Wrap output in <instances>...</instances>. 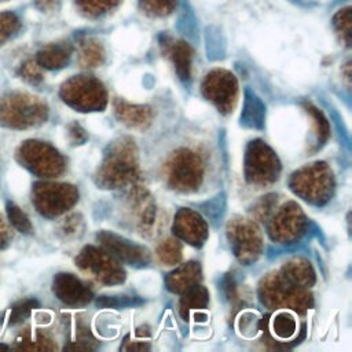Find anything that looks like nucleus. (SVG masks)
<instances>
[{
  "label": "nucleus",
  "instance_id": "f257e3e1",
  "mask_svg": "<svg viewBox=\"0 0 352 352\" xmlns=\"http://www.w3.org/2000/svg\"><path fill=\"white\" fill-rule=\"evenodd\" d=\"M139 177L138 151L133 140L120 138L109 144L95 182L102 188H118L133 183Z\"/></svg>",
  "mask_w": 352,
  "mask_h": 352
},
{
  "label": "nucleus",
  "instance_id": "f03ea898",
  "mask_svg": "<svg viewBox=\"0 0 352 352\" xmlns=\"http://www.w3.org/2000/svg\"><path fill=\"white\" fill-rule=\"evenodd\" d=\"M48 118V106L37 96L10 92L0 98V126L28 129L41 125Z\"/></svg>",
  "mask_w": 352,
  "mask_h": 352
},
{
  "label": "nucleus",
  "instance_id": "7ed1b4c3",
  "mask_svg": "<svg viewBox=\"0 0 352 352\" xmlns=\"http://www.w3.org/2000/svg\"><path fill=\"white\" fill-rule=\"evenodd\" d=\"M289 186L304 201L323 206L334 192V176L326 162H315L296 170L290 176Z\"/></svg>",
  "mask_w": 352,
  "mask_h": 352
},
{
  "label": "nucleus",
  "instance_id": "20e7f679",
  "mask_svg": "<svg viewBox=\"0 0 352 352\" xmlns=\"http://www.w3.org/2000/svg\"><path fill=\"white\" fill-rule=\"evenodd\" d=\"M258 296L261 302L272 309L289 308L304 314L314 305L312 296L305 289L287 282L279 271L271 272L261 279L258 285Z\"/></svg>",
  "mask_w": 352,
  "mask_h": 352
},
{
  "label": "nucleus",
  "instance_id": "39448f33",
  "mask_svg": "<svg viewBox=\"0 0 352 352\" xmlns=\"http://www.w3.org/2000/svg\"><path fill=\"white\" fill-rule=\"evenodd\" d=\"M16 161L38 177H56L63 173L66 162L62 154L47 142L25 140L15 153Z\"/></svg>",
  "mask_w": 352,
  "mask_h": 352
},
{
  "label": "nucleus",
  "instance_id": "423d86ee",
  "mask_svg": "<svg viewBox=\"0 0 352 352\" xmlns=\"http://www.w3.org/2000/svg\"><path fill=\"white\" fill-rule=\"evenodd\" d=\"M59 95L62 100L78 111H102L107 104L104 85L94 76H74L65 81Z\"/></svg>",
  "mask_w": 352,
  "mask_h": 352
},
{
  "label": "nucleus",
  "instance_id": "0eeeda50",
  "mask_svg": "<svg viewBox=\"0 0 352 352\" xmlns=\"http://www.w3.org/2000/svg\"><path fill=\"white\" fill-rule=\"evenodd\" d=\"M164 173L170 188L183 192L195 191L204 179V162L192 150L180 148L169 157Z\"/></svg>",
  "mask_w": 352,
  "mask_h": 352
},
{
  "label": "nucleus",
  "instance_id": "6e6552de",
  "mask_svg": "<svg viewBox=\"0 0 352 352\" xmlns=\"http://www.w3.org/2000/svg\"><path fill=\"white\" fill-rule=\"evenodd\" d=\"M245 179L254 186H267L278 180L280 162L275 151L263 140H252L245 153Z\"/></svg>",
  "mask_w": 352,
  "mask_h": 352
},
{
  "label": "nucleus",
  "instance_id": "1a4fd4ad",
  "mask_svg": "<svg viewBox=\"0 0 352 352\" xmlns=\"http://www.w3.org/2000/svg\"><path fill=\"white\" fill-rule=\"evenodd\" d=\"M78 201V191L67 183L38 182L33 184L32 202L36 210L48 219H54L69 210Z\"/></svg>",
  "mask_w": 352,
  "mask_h": 352
},
{
  "label": "nucleus",
  "instance_id": "9d476101",
  "mask_svg": "<svg viewBox=\"0 0 352 352\" xmlns=\"http://www.w3.org/2000/svg\"><path fill=\"white\" fill-rule=\"evenodd\" d=\"M76 265L82 272L104 285H117L125 279V271L120 261L106 249H100L92 245L81 249L76 257Z\"/></svg>",
  "mask_w": 352,
  "mask_h": 352
},
{
  "label": "nucleus",
  "instance_id": "9b49d317",
  "mask_svg": "<svg viewBox=\"0 0 352 352\" xmlns=\"http://www.w3.org/2000/svg\"><path fill=\"white\" fill-rule=\"evenodd\" d=\"M227 238L235 257L245 265L254 263L263 252V239L252 220L235 217L227 226Z\"/></svg>",
  "mask_w": 352,
  "mask_h": 352
},
{
  "label": "nucleus",
  "instance_id": "f8f14e48",
  "mask_svg": "<svg viewBox=\"0 0 352 352\" xmlns=\"http://www.w3.org/2000/svg\"><path fill=\"white\" fill-rule=\"evenodd\" d=\"M309 221L296 202L279 208L268 224V235L278 243L297 242L308 230Z\"/></svg>",
  "mask_w": 352,
  "mask_h": 352
},
{
  "label": "nucleus",
  "instance_id": "ddd939ff",
  "mask_svg": "<svg viewBox=\"0 0 352 352\" xmlns=\"http://www.w3.org/2000/svg\"><path fill=\"white\" fill-rule=\"evenodd\" d=\"M204 96L210 100L220 113L232 111L238 99V81L235 76L224 69L209 72L201 85Z\"/></svg>",
  "mask_w": 352,
  "mask_h": 352
},
{
  "label": "nucleus",
  "instance_id": "4468645a",
  "mask_svg": "<svg viewBox=\"0 0 352 352\" xmlns=\"http://www.w3.org/2000/svg\"><path fill=\"white\" fill-rule=\"evenodd\" d=\"M96 239L118 261L136 268L146 267L150 263V252L144 246L133 243L111 231H100Z\"/></svg>",
  "mask_w": 352,
  "mask_h": 352
},
{
  "label": "nucleus",
  "instance_id": "2eb2a0df",
  "mask_svg": "<svg viewBox=\"0 0 352 352\" xmlns=\"http://www.w3.org/2000/svg\"><path fill=\"white\" fill-rule=\"evenodd\" d=\"M124 208L129 221L143 234L155 221V202L142 186H133L125 195Z\"/></svg>",
  "mask_w": 352,
  "mask_h": 352
},
{
  "label": "nucleus",
  "instance_id": "dca6fc26",
  "mask_svg": "<svg viewBox=\"0 0 352 352\" xmlns=\"http://www.w3.org/2000/svg\"><path fill=\"white\" fill-rule=\"evenodd\" d=\"M172 230L179 239H183L195 248L202 246L208 238L206 221L198 212L188 208L179 209Z\"/></svg>",
  "mask_w": 352,
  "mask_h": 352
},
{
  "label": "nucleus",
  "instance_id": "f3484780",
  "mask_svg": "<svg viewBox=\"0 0 352 352\" xmlns=\"http://www.w3.org/2000/svg\"><path fill=\"white\" fill-rule=\"evenodd\" d=\"M52 292L59 301L69 307H84L94 296L88 285L69 272H59L54 276Z\"/></svg>",
  "mask_w": 352,
  "mask_h": 352
},
{
  "label": "nucleus",
  "instance_id": "a211bd4d",
  "mask_svg": "<svg viewBox=\"0 0 352 352\" xmlns=\"http://www.w3.org/2000/svg\"><path fill=\"white\" fill-rule=\"evenodd\" d=\"M114 113L120 122L136 129L147 128L153 118V111L148 106L131 104L121 99L114 100Z\"/></svg>",
  "mask_w": 352,
  "mask_h": 352
},
{
  "label": "nucleus",
  "instance_id": "6ab92c4d",
  "mask_svg": "<svg viewBox=\"0 0 352 352\" xmlns=\"http://www.w3.org/2000/svg\"><path fill=\"white\" fill-rule=\"evenodd\" d=\"M201 280V265L197 261H188L172 271L166 279V287L172 293H183L191 286L199 283Z\"/></svg>",
  "mask_w": 352,
  "mask_h": 352
},
{
  "label": "nucleus",
  "instance_id": "aec40b11",
  "mask_svg": "<svg viewBox=\"0 0 352 352\" xmlns=\"http://www.w3.org/2000/svg\"><path fill=\"white\" fill-rule=\"evenodd\" d=\"M72 52L73 48L69 43H52L43 47L36 54V62L40 67L48 70H59L69 63Z\"/></svg>",
  "mask_w": 352,
  "mask_h": 352
},
{
  "label": "nucleus",
  "instance_id": "412c9836",
  "mask_svg": "<svg viewBox=\"0 0 352 352\" xmlns=\"http://www.w3.org/2000/svg\"><path fill=\"white\" fill-rule=\"evenodd\" d=\"M165 52L172 59L175 70L182 81L190 80L192 50L183 40H165Z\"/></svg>",
  "mask_w": 352,
  "mask_h": 352
},
{
  "label": "nucleus",
  "instance_id": "4be33fe9",
  "mask_svg": "<svg viewBox=\"0 0 352 352\" xmlns=\"http://www.w3.org/2000/svg\"><path fill=\"white\" fill-rule=\"evenodd\" d=\"M279 274L292 285L297 287H311L315 283V271L309 261L304 258H296L286 263L280 270Z\"/></svg>",
  "mask_w": 352,
  "mask_h": 352
},
{
  "label": "nucleus",
  "instance_id": "5701e85b",
  "mask_svg": "<svg viewBox=\"0 0 352 352\" xmlns=\"http://www.w3.org/2000/svg\"><path fill=\"white\" fill-rule=\"evenodd\" d=\"M260 329L263 331H270L278 340L286 341L296 334L297 323L292 314L280 311L272 316L263 318V320L260 322Z\"/></svg>",
  "mask_w": 352,
  "mask_h": 352
},
{
  "label": "nucleus",
  "instance_id": "b1692460",
  "mask_svg": "<svg viewBox=\"0 0 352 352\" xmlns=\"http://www.w3.org/2000/svg\"><path fill=\"white\" fill-rule=\"evenodd\" d=\"M265 122V106L253 92H245L241 125L250 129H263Z\"/></svg>",
  "mask_w": 352,
  "mask_h": 352
},
{
  "label": "nucleus",
  "instance_id": "393cba45",
  "mask_svg": "<svg viewBox=\"0 0 352 352\" xmlns=\"http://www.w3.org/2000/svg\"><path fill=\"white\" fill-rule=\"evenodd\" d=\"M15 349H30V351H55L56 344L51 338L50 334H47L43 330H32L26 329L15 337L14 341Z\"/></svg>",
  "mask_w": 352,
  "mask_h": 352
},
{
  "label": "nucleus",
  "instance_id": "a878e982",
  "mask_svg": "<svg viewBox=\"0 0 352 352\" xmlns=\"http://www.w3.org/2000/svg\"><path fill=\"white\" fill-rule=\"evenodd\" d=\"M182 294H183V296H182V298H180V305H179V308H180V315H182L183 319H186V320L188 319V315H190L191 311H195V309L201 311V309H204V308L208 305V302H209V293H208V290H206L202 285H199V283L191 286L190 289H187V290L183 292Z\"/></svg>",
  "mask_w": 352,
  "mask_h": 352
},
{
  "label": "nucleus",
  "instance_id": "bb28decb",
  "mask_svg": "<svg viewBox=\"0 0 352 352\" xmlns=\"http://www.w3.org/2000/svg\"><path fill=\"white\" fill-rule=\"evenodd\" d=\"M104 60V50L103 45L92 37L82 38L78 45V63L81 67L92 69L98 67Z\"/></svg>",
  "mask_w": 352,
  "mask_h": 352
},
{
  "label": "nucleus",
  "instance_id": "cd10ccee",
  "mask_svg": "<svg viewBox=\"0 0 352 352\" xmlns=\"http://www.w3.org/2000/svg\"><path fill=\"white\" fill-rule=\"evenodd\" d=\"M302 106H304V110L308 113V116L312 120V129H314V133L316 138V148H320L327 142L329 135H330L329 121L322 114V111L318 110V107H315L312 103L305 102Z\"/></svg>",
  "mask_w": 352,
  "mask_h": 352
},
{
  "label": "nucleus",
  "instance_id": "c85d7f7f",
  "mask_svg": "<svg viewBox=\"0 0 352 352\" xmlns=\"http://www.w3.org/2000/svg\"><path fill=\"white\" fill-rule=\"evenodd\" d=\"M121 0H76L78 11L87 18H99L113 11Z\"/></svg>",
  "mask_w": 352,
  "mask_h": 352
},
{
  "label": "nucleus",
  "instance_id": "c756f323",
  "mask_svg": "<svg viewBox=\"0 0 352 352\" xmlns=\"http://www.w3.org/2000/svg\"><path fill=\"white\" fill-rule=\"evenodd\" d=\"M157 257L164 265H176L182 260V245L177 239H164L157 246Z\"/></svg>",
  "mask_w": 352,
  "mask_h": 352
},
{
  "label": "nucleus",
  "instance_id": "7c9ffc66",
  "mask_svg": "<svg viewBox=\"0 0 352 352\" xmlns=\"http://www.w3.org/2000/svg\"><path fill=\"white\" fill-rule=\"evenodd\" d=\"M6 213L11 226L21 234H32L33 226L28 217V214L12 201L6 202Z\"/></svg>",
  "mask_w": 352,
  "mask_h": 352
},
{
  "label": "nucleus",
  "instance_id": "2f4dec72",
  "mask_svg": "<svg viewBox=\"0 0 352 352\" xmlns=\"http://www.w3.org/2000/svg\"><path fill=\"white\" fill-rule=\"evenodd\" d=\"M38 307H40V302L34 298H25L15 302L8 311V319H7L8 326H16L22 323L30 316L32 311Z\"/></svg>",
  "mask_w": 352,
  "mask_h": 352
},
{
  "label": "nucleus",
  "instance_id": "473e14b6",
  "mask_svg": "<svg viewBox=\"0 0 352 352\" xmlns=\"http://www.w3.org/2000/svg\"><path fill=\"white\" fill-rule=\"evenodd\" d=\"M144 301L132 294H118V296H99L96 298V305L102 308H128V307H138L142 305Z\"/></svg>",
  "mask_w": 352,
  "mask_h": 352
},
{
  "label": "nucleus",
  "instance_id": "72a5a7b5",
  "mask_svg": "<svg viewBox=\"0 0 352 352\" xmlns=\"http://www.w3.org/2000/svg\"><path fill=\"white\" fill-rule=\"evenodd\" d=\"M176 1L177 0H139V7L148 16L162 18L173 11Z\"/></svg>",
  "mask_w": 352,
  "mask_h": 352
},
{
  "label": "nucleus",
  "instance_id": "f704fd0d",
  "mask_svg": "<svg viewBox=\"0 0 352 352\" xmlns=\"http://www.w3.org/2000/svg\"><path fill=\"white\" fill-rule=\"evenodd\" d=\"M333 25L346 45H351L352 37V15L351 7L341 8L333 18Z\"/></svg>",
  "mask_w": 352,
  "mask_h": 352
},
{
  "label": "nucleus",
  "instance_id": "c9c22d12",
  "mask_svg": "<svg viewBox=\"0 0 352 352\" xmlns=\"http://www.w3.org/2000/svg\"><path fill=\"white\" fill-rule=\"evenodd\" d=\"M59 231H60V234H62L65 238H76V236L81 235L82 231H84V221H82L81 214L73 213V214L67 216V217L60 223Z\"/></svg>",
  "mask_w": 352,
  "mask_h": 352
},
{
  "label": "nucleus",
  "instance_id": "e433bc0d",
  "mask_svg": "<svg viewBox=\"0 0 352 352\" xmlns=\"http://www.w3.org/2000/svg\"><path fill=\"white\" fill-rule=\"evenodd\" d=\"M19 29V19L11 12L0 14V44L12 37Z\"/></svg>",
  "mask_w": 352,
  "mask_h": 352
},
{
  "label": "nucleus",
  "instance_id": "4c0bfd02",
  "mask_svg": "<svg viewBox=\"0 0 352 352\" xmlns=\"http://www.w3.org/2000/svg\"><path fill=\"white\" fill-rule=\"evenodd\" d=\"M19 74L25 81H28L30 84H38L43 80L41 67L38 66V63L36 60L23 62L19 67Z\"/></svg>",
  "mask_w": 352,
  "mask_h": 352
},
{
  "label": "nucleus",
  "instance_id": "58836bf2",
  "mask_svg": "<svg viewBox=\"0 0 352 352\" xmlns=\"http://www.w3.org/2000/svg\"><path fill=\"white\" fill-rule=\"evenodd\" d=\"M275 205H276V194H268L263 197L261 201L254 206L253 213L258 220L264 221L272 214Z\"/></svg>",
  "mask_w": 352,
  "mask_h": 352
},
{
  "label": "nucleus",
  "instance_id": "ea45409f",
  "mask_svg": "<svg viewBox=\"0 0 352 352\" xmlns=\"http://www.w3.org/2000/svg\"><path fill=\"white\" fill-rule=\"evenodd\" d=\"M67 135H69L70 143L74 144V146L84 144L88 139V135H87L85 129L77 122H72V124L67 125Z\"/></svg>",
  "mask_w": 352,
  "mask_h": 352
},
{
  "label": "nucleus",
  "instance_id": "a19ab883",
  "mask_svg": "<svg viewBox=\"0 0 352 352\" xmlns=\"http://www.w3.org/2000/svg\"><path fill=\"white\" fill-rule=\"evenodd\" d=\"M10 241H11V230L6 223V220L3 219V216L0 214V250L7 248Z\"/></svg>",
  "mask_w": 352,
  "mask_h": 352
},
{
  "label": "nucleus",
  "instance_id": "79ce46f5",
  "mask_svg": "<svg viewBox=\"0 0 352 352\" xmlns=\"http://www.w3.org/2000/svg\"><path fill=\"white\" fill-rule=\"evenodd\" d=\"M37 8L43 11H54L58 8L60 0H34Z\"/></svg>",
  "mask_w": 352,
  "mask_h": 352
},
{
  "label": "nucleus",
  "instance_id": "37998d69",
  "mask_svg": "<svg viewBox=\"0 0 352 352\" xmlns=\"http://www.w3.org/2000/svg\"><path fill=\"white\" fill-rule=\"evenodd\" d=\"M0 348H1V349H7V348H8V346H7V345H6V344H0Z\"/></svg>",
  "mask_w": 352,
  "mask_h": 352
}]
</instances>
